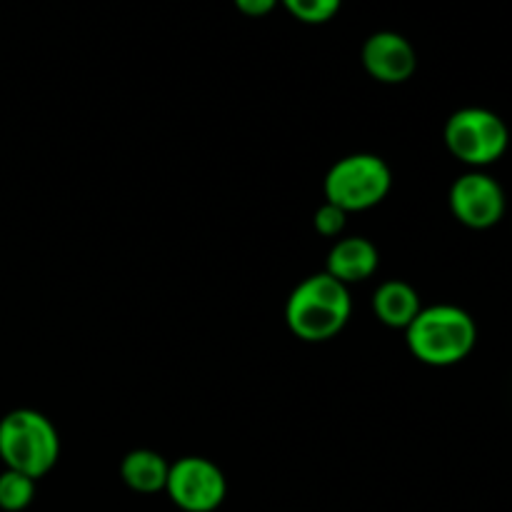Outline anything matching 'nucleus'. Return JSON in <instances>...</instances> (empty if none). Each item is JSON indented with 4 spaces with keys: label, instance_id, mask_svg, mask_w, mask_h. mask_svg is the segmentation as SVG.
<instances>
[{
    "label": "nucleus",
    "instance_id": "nucleus-1",
    "mask_svg": "<svg viewBox=\"0 0 512 512\" xmlns=\"http://www.w3.org/2000/svg\"><path fill=\"white\" fill-rule=\"evenodd\" d=\"M353 315L348 285L333 275L315 273L300 280L285 303V323L295 338L305 343H325L343 333Z\"/></svg>",
    "mask_w": 512,
    "mask_h": 512
},
{
    "label": "nucleus",
    "instance_id": "nucleus-10",
    "mask_svg": "<svg viewBox=\"0 0 512 512\" xmlns=\"http://www.w3.org/2000/svg\"><path fill=\"white\" fill-rule=\"evenodd\" d=\"M373 310L388 328H408L415 315L423 310L418 290L405 280H388L373 295Z\"/></svg>",
    "mask_w": 512,
    "mask_h": 512
},
{
    "label": "nucleus",
    "instance_id": "nucleus-13",
    "mask_svg": "<svg viewBox=\"0 0 512 512\" xmlns=\"http://www.w3.org/2000/svg\"><path fill=\"white\" fill-rule=\"evenodd\" d=\"M295 20L308 25H323L340 13L343 0H280Z\"/></svg>",
    "mask_w": 512,
    "mask_h": 512
},
{
    "label": "nucleus",
    "instance_id": "nucleus-5",
    "mask_svg": "<svg viewBox=\"0 0 512 512\" xmlns=\"http://www.w3.org/2000/svg\"><path fill=\"white\" fill-rule=\"evenodd\" d=\"M443 140L453 158L470 165L473 170H483L498 163L508 153L510 128L493 110L470 105V108H460L450 115L443 130Z\"/></svg>",
    "mask_w": 512,
    "mask_h": 512
},
{
    "label": "nucleus",
    "instance_id": "nucleus-14",
    "mask_svg": "<svg viewBox=\"0 0 512 512\" xmlns=\"http://www.w3.org/2000/svg\"><path fill=\"white\" fill-rule=\"evenodd\" d=\"M345 225H348V213H345L343 208H338V205H333L325 200V203L315 210L313 228L318 230L323 238H340L345 230Z\"/></svg>",
    "mask_w": 512,
    "mask_h": 512
},
{
    "label": "nucleus",
    "instance_id": "nucleus-9",
    "mask_svg": "<svg viewBox=\"0 0 512 512\" xmlns=\"http://www.w3.org/2000/svg\"><path fill=\"white\" fill-rule=\"evenodd\" d=\"M380 265V253L375 243H370L363 235H348V238L335 240L328 253L325 273L333 275L343 285L365 283L373 278Z\"/></svg>",
    "mask_w": 512,
    "mask_h": 512
},
{
    "label": "nucleus",
    "instance_id": "nucleus-3",
    "mask_svg": "<svg viewBox=\"0 0 512 512\" xmlns=\"http://www.w3.org/2000/svg\"><path fill=\"white\" fill-rule=\"evenodd\" d=\"M60 458V435L50 418L33 408L10 410L0 420V460L8 470L38 480Z\"/></svg>",
    "mask_w": 512,
    "mask_h": 512
},
{
    "label": "nucleus",
    "instance_id": "nucleus-15",
    "mask_svg": "<svg viewBox=\"0 0 512 512\" xmlns=\"http://www.w3.org/2000/svg\"><path fill=\"white\" fill-rule=\"evenodd\" d=\"M235 8L248 18H265L280 5V0H233Z\"/></svg>",
    "mask_w": 512,
    "mask_h": 512
},
{
    "label": "nucleus",
    "instance_id": "nucleus-2",
    "mask_svg": "<svg viewBox=\"0 0 512 512\" xmlns=\"http://www.w3.org/2000/svg\"><path fill=\"white\" fill-rule=\"evenodd\" d=\"M405 343L415 360L433 368H450L468 358L478 343V325L468 310L440 303L423 308L405 328Z\"/></svg>",
    "mask_w": 512,
    "mask_h": 512
},
{
    "label": "nucleus",
    "instance_id": "nucleus-11",
    "mask_svg": "<svg viewBox=\"0 0 512 512\" xmlns=\"http://www.w3.org/2000/svg\"><path fill=\"white\" fill-rule=\"evenodd\" d=\"M170 463L160 453L148 448L130 450L120 463V478L133 493L153 495L163 493L168 483Z\"/></svg>",
    "mask_w": 512,
    "mask_h": 512
},
{
    "label": "nucleus",
    "instance_id": "nucleus-7",
    "mask_svg": "<svg viewBox=\"0 0 512 512\" xmlns=\"http://www.w3.org/2000/svg\"><path fill=\"white\" fill-rule=\"evenodd\" d=\"M448 203L455 220L473 230L493 228L508 210L503 185L485 170H470V173L460 175L450 185Z\"/></svg>",
    "mask_w": 512,
    "mask_h": 512
},
{
    "label": "nucleus",
    "instance_id": "nucleus-12",
    "mask_svg": "<svg viewBox=\"0 0 512 512\" xmlns=\"http://www.w3.org/2000/svg\"><path fill=\"white\" fill-rule=\"evenodd\" d=\"M35 498V480L5 468L0 473V510L23 512Z\"/></svg>",
    "mask_w": 512,
    "mask_h": 512
},
{
    "label": "nucleus",
    "instance_id": "nucleus-6",
    "mask_svg": "<svg viewBox=\"0 0 512 512\" xmlns=\"http://www.w3.org/2000/svg\"><path fill=\"white\" fill-rule=\"evenodd\" d=\"M165 493L183 512H215L228 495V480L213 460L185 455L170 465Z\"/></svg>",
    "mask_w": 512,
    "mask_h": 512
},
{
    "label": "nucleus",
    "instance_id": "nucleus-4",
    "mask_svg": "<svg viewBox=\"0 0 512 512\" xmlns=\"http://www.w3.org/2000/svg\"><path fill=\"white\" fill-rule=\"evenodd\" d=\"M393 188V170L380 155L353 153L330 165L323 180L325 200L345 213H360L383 203Z\"/></svg>",
    "mask_w": 512,
    "mask_h": 512
},
{
    "label": "nucleus",
    "instance_id": "nucleus-8",
    "mask_svg": "<svg viewBox=\"0 0 512 512\" xmlns=\"http://www.w3.org/2000/svg\"><path fill=\"white\" fill-rule=\"evenodd\" d=\"M363 68L370 78L385 85L405 83L418 70V53L405 35L395 30H378L363 43Z\"/></svg>",
    "mask_w": 512,
    "mask_h": 512
}]
</instances>
